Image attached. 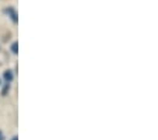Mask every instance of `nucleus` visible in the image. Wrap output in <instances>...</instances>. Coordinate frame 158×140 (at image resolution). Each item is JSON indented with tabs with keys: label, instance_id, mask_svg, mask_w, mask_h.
Segmentation results:
<instances>
[{
	"label": "nucleus",
	"instance_id": "f257e3e1",
	"mask_svg": "<svg viewBox=\"0 0 158 140\" xmlns=\"http://www.w3.org/2000/svg\"><path fill=\"white\" fill-rule=\"evenodd\" d=\"M6 13L10 16V19L13 20V23H14V24L19 23V19H17V11L14 10L13 7H7V9H6Z\"/></svg>",
	"mask_w": 158,
	"mask_h": 140
},
{
	"label": "nucleus",
	"instance_id": "f03ea898",
	"mask_svg": "<svg viewBox=\"0 0 158 140\" xmlns=\"http://www.w3.org/2000/svg\"><path fill=\"white\" fill-rule=\"evenodd\" d=\"M4 79H6V82H11V81H13V72H11V71H6V72H4Z\"/></svg>",
	"mask_w": 158,
	"mask_h": 140
},
{
	"label": "nucleus",
	"instance_id": "7ed1b4c3",
	"mask_svg": "<svg viewBox=\"0 0 158 140\" xmlns=\"http://www.w3.org/2000/svg\"><path fill=\"white\" fill-rule=\"evenodd\" d=\"M9 91H10V83L7 82L6 85H4V87H3V91H2V95H4V96H6V95H7V92H9Z\"/></svg>",
	"mask_w": 158,
	"mask_h": 140
},
{
	"label": "nucleus",
	"instance_id": "20e7f679",
	"mask_svg": "<svg viewBox=\"0 0 158 140\" xmlns=\"http://www.w3.org/2000/svg\"><path fill=\"white\" fill-rule=\"evenodd\" d=\"M17 48H19V44H17V43H13V44H11V51H13L14 54L19 53V50H17Z\"/></svg>",
	"mask_w": 158,
	"mask_h": 140
},
{
	"label": "nucleus",
	"instance_id": "39448f33",
	"mask_svg": "<svg viewBox=\"0 0 158 140\" xmlns=\"http://www.w3.org/2000/svg\"><path fill=\"white\" fill-rule=\"evenodd\" d=\"M0 140H4V136H3V133H2V130H0Z\"/></svg>",
	"mask_w": 158,
	"mask_h": 140
},
{
	"label": "nucleus",
	"instance_id": "423d86ee",
	"mask_svg": "<svg viewBox=\"0 0 158 140\" xmlns=\"http://www.w3.org/2000/svg\"><path fill=\"white\" fill-rule=\"evenodd\" d=\"M11 140H19V139H17V137H13V139H11Z\"/></svg>",
	"mask_w": 158,
	"mask_h": 140
}]
</instances>
